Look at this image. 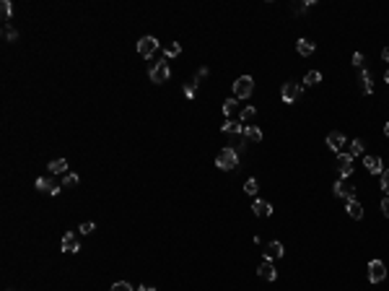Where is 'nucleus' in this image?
Returning <instances> with one entry per match:
<instances>
[{
  "label": "nucleus",
  "mask_w": 389,
  "mask_h": 291,
  "mask_svg": "<svg viewBox=\"0 0 389 291\" xmlns=\"http://www.w3.org/2000/svg\"><path fill=\"white\" fill-rule=\"evenodd\" d=\"M215 167L223 169V171H231V169H236L239 167V154L234 151V148H223V151L215 156Z\"/></svg>",
  "instance_id": "obj_1"
},
{
  "label": "nucleus",
  "mask_w": 389,
  "mask_h": 291,
  "mask_svg": "<svg viewBox=\"0 0 389 291\" xmlns=\"http://www.w3.org/2000/svg\"><path fill=\"white\" fill-rule=\"evenodd\" d=\"M252 91H254V81H252V76H242V78L234 81V96H236L239 102L249 99Z\"/></svg>",
  "instance_id": "obj_2"
},
{
  "label": "nucleus",
  "mask_w": 389,
  "mask_h": 291,
  "mask_svg": "<svg viewBox=\"0 0 389 291\" xmlns=\"http://www.w3.org/2000/svg\"><path fill=\"white\" fill-rule=\"evenodd\" d=\"M301 94H304V88H301V84H296V81H286L283 88H280V96H283L286 104H296L301 99Z\"/></svg>",
  "instance_id": "obj_3"
},
{
  "label": "nucleus",
  "mask_w": 389,
  "mask_h": 291,
  "mask_svg": "<svg viewBox=\"0 0 389 291\" xmlns=\"http://www.w3.org/2000/svg\"><path fill=\"white\" fill-rule=\"evenodd\" d=\"M148 76H151V81H153V84H166V81H169V76H171L169 63H166V60L153 63V65H151V70H148Z\"/></svg>",
  "instance_id": "obj_4"
},
{
  "label": "nucleus",
  "mask_w": 389,
  "mask_h": 291,
  "mask_svg": "<svg viewBox=\"0 0 389 291\" xmlns=\"http://www.w3.org/2000/svg\"><path fill=\"white\" fill-rule=\"evenodd\" d=\"M156 52H159V42H156L153 36H140L138 39V55L146 57V60H151Z\"/></svg>",
  "instance_id": "obj_5"
},
{
  "label": "nucleus",
  "mask_w": 389,
  "mask_h": 291,
  "mask_svg": "<svg viewBox=\"0 0 389 291\" xmlns=\"http://www.w3.org/2000/svg\"><path fill=\"white\" fill-rule=\"evenodd\" d=\"M387 278V265L381 260H371L369 263V281L371 283H381Z\"/></svg>",
  "instance_id": "obj_6"
},
{
  "label": "nucleus",
  "mask_w": 389,
  "mask_h": 291,
  "mask_svg": "<svg viewBox=\"0 0 389 291\" xmlns=\"http://www.w3.org/2000/svg\"><path fill=\"white\" fill-rule=\"evenodd\" d=\"M335 195L342 200H356V185H350L348 180H338L335 182Z\"/></svg>",
  "instance_id": "obj_7"
},
{
  "label": "nucleus",
  "mask_w": 389,
  "mask_h": 291,
  "mask_svg": "<svg viewBox=\"0 0 389 291\" xmlns=\"http://www.w3.org/2000/svg\"><path fill=\"white\" fill-rule=\"evenodd\" d=\"M34 188L39 190V192H47V195H60V185L52 182L49 177H36Z\"/></svg>",
  "instance_id": "obj_8"
},
{
  "label": "nucleus",
  "mask_w": 389,
  "mask_h": 291,
  "mask_svg": "<svg viewBox=\"0 0 389 291\" xmlns=\"http://www.w3.org/2000/svg\"><path fill=\"white\" fill-rule=\"evenodd\" d=\"M283 255H286V247H283L278 240H273V242L265 244V260H280Z\"/></svg>",
  "instance_id": "obj_9"
},
{
  "label": "nucleus",
  "mask_w": 389,
  "mask_h": 291,
  "mask_svg": "<svg viewBox=\"0 0 389 291\" xmlns=\"http://www.w3.org/2000/svg\"><path fill=\"white\" fill-rule=\"evenodd\" d=\"M338 167H340V174H342V180H348L350 174H353V156L350 154H338Z\"/></svg>",
  "instance_id": "obj_10"
},
{
  "label": "nucleus",
  "mask_w": 389,
  "mask_h": 291,
  "mask_svg": "<svg viewBox=\"0 0 389 291\" xmlns=\"http://www.w3.org/2000/svg\"><path fill=\"white\" fill-rule=\"evenodd\" d=\"M60 247H63V252H78V250H81L78 237L73 234V231H65V234H63V242H60Z\"/></svg>",
  "instance_id": "obj_11"
},
{
  "label": "nucleus",
  "mask_w": 389,
  "mask_h": 291,
  "mask_svg": "<svg viewBox=\"0 0 389 291\" xmlns=\"http://www.w3.org/2000/svg\"><path fill=\"white\" fill-rule=\"evenodd\" d=\"M257 275H259L262 281H275V278H278V271H275L273 260H265V263L257 268Z\"/></svg>",
  "instance_id": "obj_12"
},
{
  "label": "nucleus",
  "mask_w": 389,
  "mask_h": 291,
  "mask_svg": "<svg viewBox=\"0 0 389 291\" xmlns=\"http://www.w3.org/2000/svg\"><path fill=\"white\" fill-rule=\"evenodd\" d=\"M327 146H330L335 154H340V148L345 146V136H342L340 130H332V133H327Z\"/></svg>",
  "instance_id": "obj_13"
},
{
  "label": "nucleus",
  "mask_w": 389,
  "mask_h": 291,
  "mask_svg": "<svg viewBox=\"0 0 389 291\" xmlns=\"http://www.w3.org/2000/svg\"><path fill=\"white\" fill-rule=\"evenodd\" d=\"M363 167H366V171H369V174H381V171H384L379 156H369V154L363 156Z\"/></svg>",
  "instance_id": "obj_14"
},
{
  "label": "nucleus",
  "mask_w": 389,
  "mask_h": 291,
  "mask_svg": "<svg viewBox=\"0 0 389 291\" xmlns=\"http://www.w3.org/2000/svg\"><path fill=\"white\" fill-rule=\"evenodd\" d=\"M345 211H348V216L353 221H361L363 219V205L358 203V200H345Z\"/></svg>",
  "instance_id": "obj_15"
},
{
  "label": "nucleus",
  "mask_w": 389,
  "mask_h": 291,
  "mask_svg": "<svg viewBox=\"0 0 389 291\" xmlns=\"http://www.w3.org/2000/svg\"><path fill=\"white\" fill-rule=\"evenodd\" d=\"M252 211H254V216H259V219H267V216H273V205L267 203V200H254Z\"/></svg>",
  "instance_id": "obj_16"
},
{
  "label": "nucleus",
  "mask_w": 389,
  "mask_h": 291,
  "mask_svg": "<svg viewBox=\"0 0 389 291\" xmlns=\"http://www.w3.org/2000/svg\"><path fill=\"white\" fill-rule=\"evenodd\" d=\"M242 138H246L249 143H259V140H262V130H259V128H254V125H244Z\"/></svg>",
  "instance_id": "obj_17"
},
{
  "label": "nucleus",
  "mask_w": 389,
  "mask_h": 291,
  "mask_svg": "<svg viewBox=\"0 0 389 291\" xmlns=\"http://www.w3.org/2000/svg\"><path fill=\"white\" fill-rule=\"evenodd\" d=\"M47 169H49V174H68V161H65V159H55V161L47 164Z\"/></svg>",
  "instance_id": "obj_18"
},
{
  "label": "nucleus",
  "mask_w": 389,
  "mask_h": 291,
  "mask_svg": "<svg viewBox=\"0 0 389 291\" xmlns=\"http://www.w3.org/2000/svg\"><path fill=\"white\" fill-rule=\"evenodd\" d=\"M296 50H298V55L309 57V55H314L317 44H314V42H309V39H298V42H296Z\"/></svg>",
  "instance_id": "obj_19"
},
{
  "label": "nucleus",
  "mask_w": 389,
  "mask_h": 291,
  "mask_svg": "<svg viewBox=\"0 0 389 291\" xmlns=\"http://www.w3.org/2000/svg\"><path fill=\"white\" fill-rule=\"evenodd\" d=\"M236 112H242V109H239V99H236V96H231V99L223 102V115H226V117H234Z\"/></svg>",
  "instance_id": "obj_20"
},
{
  "label": "nucleus",
  "mask_w": 389,
  "mask_h": 291,
  "mask_svg": "<svg viewBox=\"0 0 389 291\" xmlns=\"http://www.w3.org/2000/svg\"><path fill=\"white\" fill-rule=\"evenodd\" d=\"M221 130H223V133H228V136H242L244 125H239V122H234V120H226V122L221 125Z\"/></svg>",
  "instance_id": "obj_21"
},
{
  "label": "nucleus",
  "mask_w": 389,
  "mask_h": 291,
  "mask_svg": "<svg viewBox=\"0 0 389 291\" xmlns=\"http://www.w3.org/2000/svg\"><path fill=\"white\" fill-rule=\"evenodd\" d=\"M361 91L366 94V96H371L373 94V86H371V76L366 70H361Z\"/></svg>",
  "instance_id": "obj_22"
},
{
  "label": "nucleus",
  "mask_w": 389,
  "mask_h": 291,
  "mask_svg": "<svg viewBox=\"0 0 389 291\" xmlns=\"http://www.w3.org/2000/svg\"><path fill=\"white\" fill-rule=\"evenodd\" d=\"M363 151H366V146H363V140H361V138L350 140V151H348L350 156H366Z\"/></svg>",
  "instance_id": "obj_23"
},
{
  "label": "nucleus",
  "mask_w": 389,
  "mask_h": 291,
  "mask_svg": "<svg viewBox=\"0 0 389 291\" xmlns=\"http://www.w3.org/2000/svg\"><path fill=\"white\" fill-rule=\"evenodd\" d=\"M3 39H5V42H16V39H18V32H16L11 24H3Z\"/></svg>",
  "instance_id": "obj_24"
},
{
  "label": "nucleus",
  "mask_w": 389,
  "mask_h": 291,
  "mask_svg": "<svg viewBox=\"0 0 389 291\" xmlns=\"http://www.w3.org/2000/svg\"><path fill=\"white\" fill-rule=\"evenodd\" d=\"M319 81H322V73H319V70H309V73L304 76V84H306V86H317Z\"/></svg>",
  "instance_id": "obj_25"
},
{
  "label": "nucleus",
  "mask_w": 389,
  "mask_h": 291,
  "mask_svg": "<svg viewBox=\"0 0 389 291\" xmlns=\"http://www.w3.org/2000/svg\"><path fill=\"white\" fill-rule=\"evenodd\" d=\"M239 117H242V122H252L254 117H257V109H254V107H242Z\"/></svg>",
  "instance_id": "obj_26"
},
{
  "label": "nucleus",
  "mask_w": 389,
  "mask_h": 291,
  "mask_svg": "<svg viewBox=\"0 0 389 291\" xmlns=\"http://www.w3.org/2000/svg\"><path fill=\"white\" fill-rule=\"evenodd\" d=\"M0 13H3V21H5V24H8V21H11V13H13V5H11V0H3V3H0Z\"/></svg>",
  "instance_id": "obj_27"
},
{
  "label": "nucleus",
  "mask_w": 389,
  "mask_h": 291,
  "mask_svg": "<svg viewBox=\"0 0 389 291\" xmlns=\"http://www.w3.org/2000/svg\"><path fill=\"white\" fill-rule=\"evenodd\" d=\"M179 52H182V47H179L177 42H171V44H166V47H163V55H166V57H177Z\"/></svg>",
  "instance_id": "obj_28"
},
{
  "label": "nucleus",
  "mask_w": 389,
  "mask_h": 291,
  "mask_svg": "<svg viewBox=\"0 0 389 291\" xmlns=\"http://www.w3.org/2000/svg\"><path fill=\"white\" fill-rule=\"evenodd\" d=\"M257 180H254V177H252V180H246L244 182V192H246V195H257Z\"/></svg>",
  "instance_id": "obj_29"
},
{
  "label": "nucleus",
  "mask_w": 389,
  "mask_h": 291,
  "mask_svg": "<svg viewBox=\"0 0 389 291\" xmlns=\"http://www.w3.org/2000/svg\"><path fill=\"white\" fill-rule=\"evenodd\" d=\"M76 185H78V174L68 171V174H65V180H63V188H76Z\"/></svg>",
  "instance_id": "obj_30"
},
{
  "label": "nucleus",
  "mask_w": 389,
  "mask_h": 291,
  "mask_svg": "<svg viewBox=\"0 0 389 291\" xmlns=\"http://www.w3.org/2000/svg\"><path fill=\"white\" fill-rule=\"evenodd\" d=\"M112 291H135V289H132L127 281H117V283H112Z\"/></svg>",
  "instance_id": "obj_31"
},
{
  "label": "nucleus",
  "mask_w": 389,
  "mask_h": 291,
  "mask_svg": "<svg viewBox=\"0 0 389 291\" xmlns=\"http://www.w3.org/2000/svg\"><path fill=\"white\" fill-rule=\"evenodd\" d=\"M381 190H384L387 195H389V169L381 171Z\"/></svg>",
  "instance_id": "obj_32"
},
{
  "label": "nucleus",
  "mask_w": 389,
  "mask_h": 291,
  "mask_svg": "<svg viewBox=\"0 0 389 291\" xmlns=\"http://www.w3.org/2000/svg\"><path fill=\"white\" fill-rule=\"evenodd\" d=\"M194 88H197V84H194V81H190V84L184 86V96H187V99H192V96H194Z\"/></svg>",
  "instance_id": "obj_33"
},
{
  "label": "nucleus",
  "mask_w": 389,
  "mask_h": 291,
  "mask_svg": "<svg viewBox=\"0 0 389 291\" xmlns=\"http://www.w3.org/2000/svg\"><path fill=\"white\" fill-rule=\"evenodd\" d=\"M363 63H366L363 52H356V55H353V65H356V68H363Z\"/></svg>",
  "instance_id": "obj_34"
},
{
  "label": "nucleus",
  "mask_w": 389,
  "mask_h": 291,
  "mask_svg": "<svg viewBox=\"0 0 389 291\" xmlns=\"http://www.w3.org/2000/svg\"><path fill=\"white\" fill-rule=\"evenodd\" d=\"M96 226H94V221H86V223H81V234H91Z\"/></svg>",
  "instance_id": "obj_35"
},
{
  "label": "nucleus",
  "mask_w": 389,
  "mask_h": 291,
  "mask_svg": "<svg viewBox=\"0 0 389 291\" xmlns=\"http://www.w3.org/2000/svg\"><path fill=\"white\" fill-rule=\"evenodd\" d=\"M208 73H211L208 68H200L197 73H194V84H200V81H203V78H208Z\"/></svg>",
  "instance_id": "obj_36"
},
{
  "label": "nucleus",
  "mask_w": 389,
  "mask_h": 291,
  "mask_svg": "<svg viewBox=\"0 0 389 291\" xmlns=\"http://www.w3.org/2000/svg\"><path fill=\"white\" fill-rule=\"evenodd\" d=\"M381 213H384V216H389V195H387L384 200H381Z\"/></svg>",
  "instance_id": "obj_37"
},
{
  "label": "nucleus",
  "mask_w": 389,
  "mask_h": 291,
  "mask_svg": "<svg viewBox=\"0 0 389 291\" xmlns=\"http://www.w3.org/2000/svg\"><path fill=\"white\" fill-rule=\"evenodd\" d=\"M381 57H384V63H389V47L381 50Z\"/></svg>",
  "instance_id": "obj_38"
},
{
  "label": "nucleus",
  "mask_w": 389,
  "mask_h": 291,
  "mask_svg": "<svg viewBox=\"0 0 389 291\" xmlns=\"http://www.w3.org/2000/svg\"><path fill=\"white\" fill-rule=\"evenodd\" d=\"M140 291H156L153 286H146V283H143V286H140Z\"/></svg>",
  "instance_id": "obj_39"
},
{
  "label": "nucleus",
  "mask_w": 389,
  "mask_h": 291,
  "mask_svg": "<svg viewBox=\"0 0 389 291\" xmlns=\"http://www.w3.org/2000/svg\"><path fill=\"white\" fill-rule=\"evenodd\" d=\"M384 136H387V138H389V122H387V125H384Z\"/></svg>",
  "instance_id": "obj_40"
},
{
  "label": "nucleus",
  "mask_w": 389,
  "mask_h": 291,
  "mask_svg": "<svg viewBox=\"0 0 389 291\" xmlns=\"http://www.w3.org/2000/svg\"><path fill=\"white\" fill-rule=\"evenodd\" d=\"M384 81H387V84H389V70H387V73H384Z\"/></svg>",
  "instance_id": "obj_41"
}]
</instances>
